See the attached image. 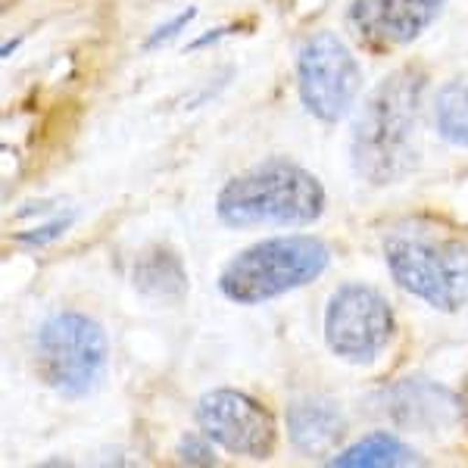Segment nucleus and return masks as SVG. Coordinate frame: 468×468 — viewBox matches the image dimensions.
Wrapping results in <instances>:
<instances>
[{
  "label": "nucleus",
  "mask_w": 468,
  "mask_h": 468,
  "mask_svg": "<svg viewBox=\"0 0 468 468\" xmlns=\"http://www.w3.org/2000/svg\"><path fill=\"white\" fill-rule=\"evenodd\" d=\"M428 75L421 66H399L362 103L353 122L350 156L362 181L375 187L410 178L421 160V110Z\"/></svg>",
  "instance_id": "f257e3e1"
},
{
  "label": "nucleus",
  "mask_w": 468,
  "mask_h": 468,
  "mask_svg": "<svg viewBox=\"0 0 468 468\" xmlns=\"http://www.w3.org/2000/svg\"><path fill=\"white\" fill-rule=\"evenodd\" d=\"M324 209V187L291 160H266L234 176L218 191L216 213L229 229L313 225Z\"/></svg>",
  "instance_id": "f03ea898"
},
{
  "label": "nucleus",
  "mask_w": 468,
  "mask_h": 468,
  "mask_svg": "<svg viewBox=\"0 0 468 468\" xmlns=\"http://www.w3.org/2000/svg\"><path fill=\"white\" fill-rule=\"evenodd\" d=\"M384 260L394 282L441 313L468 303V240L437 225L410 222L384 240Z\"/></svg>",
  "instance_id": "7ed1b4c3"
},
{
  "label": "nucleus",
  "mask_w": 468,
  "mask_h": 468,
  "mask_svg": "<svg viewBox=\"0 0 468 468\" xmlns=\"http://www.w3.org/2000/svg\"><path fill=\"white\" fill-rule=\"evenodd\" d=\"M328 247L313 234L269 238L240 250L218 275V291L240 306L266 303L288 291L306 288L328 269Z\"/></svg>",
  "instance_id": "20e7f679"
},
{
  "label": "nucleus",
  "mask_w": 468,
  "mask_h": 468,
  "mask_svg": "<svg viewBox=\"0 0 468 468\" xmlns=\"http://www.w3.org/2000/svg\"><path fill=\"white\" fill-rule=\"evenodd\" d=\"M107 335L81 313H57L37 328V378L63 397H88L107 375Z\"/></svg>",
  "instance_id": "39448f33"
},
{
  "label": "nucleus",
  "mask_w": 468,
  "mask_h": 468,
  "mask_svg": "<svg viewBox=\"0 0 468 468\" xmlns=\"http://www.w3.org/2000/svg\"><path fill=\"white\" fill-rule=\"evenodd\" d=\"M297 88L303 107L322 122H337L356 103L362 69L335 32H315L297 54Z\"/></svg>",
  "instance_id": "423d86ee"
},
{
  "label": "nucleus",
  "mask_w": 468,
  "mask_h": 468,
  "mask_svg": "<svg viewBox=\"0 0 468 468\" xmlns=\"http://www.w3.org/2000/svg\"><path fill=\"white\" fill-rule=\"evenodd\" d=\"M394 337V309L368 284H344L324 309V341L346 362H372Z\"/></svg>",
  "instance_id": "0eeeda50"
},
{
  "label": "nucleus",
  "mask_w": 468,
  "mask_h": 468,
  "mask_svg": "<svg viewBox=\"0 0 468 468\" xmlns=\"http://www.w3.org/2000/svg\"><path fill=\"white\" fill-rule=\"evenodd\" d=\"M200 431L222 450L247 459H269L278 431L269 410L240 390H209L197 403Z\"/></svg>",
  "instance_id": "6e6552de"
},
{
  "label": "nucleus",
  "mask_w": 468,
  "mask_h": 468,
  "mask_svg": "<svg viewBox=\"0 0 468 468\" xmlns=\"http://www.w3.org/2000/svg\"><path fill=\"white\" fill-rule=\"evenodd\" d=\"M447 0H353L350 28L375 50L403 48L441 16Z\"/></svg>",
  "instance_id": "1a4fd4ad"
},
{
  "label": "nucleus",
  "mask_w": 468,
  "mask_h": 468,
  "mask_svg": "<svg viewBox=\"0 0 468 468\" xmlns=\"http://www.w3.org/2000/svg\"><path fill=\"white\" fill-rule=\"evenodd\" d=\"M388 415L399 428H412V431H441L452 425L463 415L459 397H452L447 388L425 378H406L394 384L384 394Z\"/></svg>",
  "instance_id": "9d476101"
},
{
  "label": "nucleus",
  "mask_w": 468,
  "mask_h": 468,
  "mask_svg": "<svg viewBox=\"0 0 468 468\" xmlns=\"http://www.w3.org/2000/svg\"><path fill=\"white\" fill-rule=\"evenodd\" d=\"M346 419L328 397H300L288 406V437L303 456H324L344 441Z\"/></svg>",
  "instance_id": "9b49d317"
},
{
  "label": "nucleus",
  "mask_w": 468,
  "mask_h": 468,
  "mask_svg": "<svg viewBox=\"0 0 468 468\" xmlns=\"http://www.w3.org/2000/svg\"><path fill=\"white\" fill-rule=\"evenodd\" d=\"M134 288L144 293V297L178 303L187 293V271L172 250L154 247V250L141 253L134 260Z\"/></svg>",
  "instance_id": "f8f14e48"
},
{
  "label": "nucleus",
  "mask_w": 468,
  "mask_h": 468,
  "mask_svg": "<svg viewBox=\"0 0 468 468\" xmlns=\"http://www.w3.org/2000/svg\"><path fill=\"white\" fill-rule=\"evenodd\" d=\"M328 463L337 468H388V465H415V463H421V459H419V452L406 441H399L397 434L375 431L356 441L353 447L341 450L337 456H331Z\"/></svg>",
  "instance_id": "ddd939ff"
},
{
  "label": "nucleus",
  "mask_w": 468,
  "mask_h": 468,
  "mask_svg": "<svg viewBox=\"0 0 468 468\" xmlns=\"http://www.w3.org/2000/svg\"><path fill=\"white\" fill-rule=\"evenodd\" d=\"M434 125L443 141L468 147V79L447 81L434 97Z\"/></svg>",
  "instance_id": "4468645a"
},
{
  "label": "nucleus",
  "mask_w": 468,
  "mask_h": 468,
  "mask_svg": "<svg viewBox=\"0 0 468 468\" xmlns=\"http://www.w3.org/2000/svg\"><path fill=\"white\" fill-rule=\"evenodd\" d=\"M207 434H185L178 441V459L187 465H216V452Z\"/></svg>",
  "instance_id": "2eb2a0df"
},
{
  "label": "nucleus",
  "mask_w": 468,
  "mask_h": 468,
  "mask_svg": "<svg viewBox=\"0 0 468 468\" xmlns=\"http://www.w3.org/2000/svg\"><path fill=\"white\" fill-rule=\"evenodd\" d=\"M72 222H75V216H72V213L57 216V218H50V222L37 225V229H32V231H22V234H16V240H19V244L44 247V244H50V240H57L59 234L69 231V225H72Z\"/></svg>",
  "instance_id": "dca6fc26"
},
{
  "label": "nucleus",
  "mask_w": 468,
  "mask_h": 468,
  "mask_svg": "<svg viewBox=\"0 0 468 468\" xmlns=\"http://www.w3.org/2000/svg\"><path fill=\"white\" fill-rule=\"evenodd\" d=\"M194 16H197V10H194V6H191V10H185V13H178L176 19H172V22H165V26H160L154 35L147 37V41H144V50H156V48H160V44H169L172 37H178L181 28H187V26H191Z\"/></svg>",
  "instance_id": "f3484780"
},
{
  "label": "nucleus",
  "mask_w": 468,
  "mask_h": 468,
  "mask_svg": "<svg viewBox=\"0 0 468 468\" xmlns=\"http://www.w3.org/2000/svg\"><path fill=\"white\" fill-rule=\"evenodd\" d=\"M231 32H234V26H229V28H213L209 35H203V37H197V41L187 44V48L200 50V48H207V44H213V41H218V37H225V35H231Z\"/></svg>",
  "instance_id": "a211bd4d"
},
{
  "label": "nucleus",
  "mask_w": 468,
  "mask_h": 468,
  "mask_svg": "<svg viewBox=\"0 0 468 468\" xmlns=\"http://www.w3.org/2000/svg\"><path fill=\"white\" fill-rule=\"evenodd\" d=\"M459 406H463V419H468V375L463 381V390H459Z\"/></svg>",
  "instance_id": "6ab92c4d"
},
{
  "label": "nucleus",
  "mask_w": 468,
  "mask_h": 468,
  "mask_svg": "<svg viewBox=\"0 0 468 468\" xmlns=\"http://www.w3.org/2000/svg\"><path fill=\"white\" fill-rule=\"evenodd\" d=\"M16 48H19V41H13V44H4V59L10 57V54H13V50H16Z\"/></svg>",
  "instance_id": "aec40b11"
}]
</instances>
